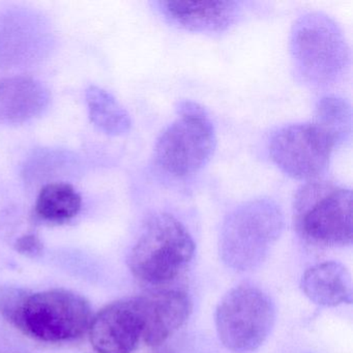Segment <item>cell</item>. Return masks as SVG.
Listing matches in <instances>:
<instances>
[{"label":"cell","mask_w":353,"mask_h":353,"mask_svg":"<svg viewBox=\"0 0 353 353\" xmlns=\"http://www.w3.org/2000/svg\"><path fill=\"white\" fill-rule=\"evenodd\" d=\"M0 353H30L19 343L7 336H0Z\"/></svg>","instance_id":"obj_19"},{"label":"cell","mask_w":353,"mask_h":353,"mask_svg":"<svg viewBox=\"0 0 353 353\" xmlns=\"http://www.w3.org/2000/svg\"><path fill=\"white\" fill-rule=\"evenodd\" d=\"M92 319V307L83 296L52 289L28 293L13 325L37 340L59 343L80 338Z\"/></svg>","instance_id":"obj_6"},{"label":"cell","mask_w":353,"mask_h":353,"mask_svg":"<svg viewBox=\"0 0 353 353\" xmlns=\"http://www.w3.org/2000/svg\"><path fill=\"white\" fill-rule=\"evenodd\" d=\"M139 299L106 305L90 321V343L98 353H132L143 336Z\"/></svg>","instance_id":"obj_9"},{"label":"cell","mask_w":353,"mask_h":353,"mask_svg":"<svg viewBox=\"0 0 353 353\" xmlns=\"http://www.w3.org/2000/svg\"><path fill=\"white\" fill-rule=\"evenodd\" d=\"M334 134L317 123H297L274 132L268 152L274 164L292 179L315 181L327 170L334 148Z\"/></svg>","instance_id":"obj_8"},{"label":"cell","mask_w":353,"mask_h":353,"mask_svg":"<svg viewBox=\"0 0 353 353\" xmlns=\"http://www.w3.org/2000/svg\"><path fill=\"white\" fill-rule=\"evenodd\" d=\"M295 77L305 85L324 88L338 83L350 65V48L336 21L321 12L297 18L290 34Z\"/></svg>","instance_id":"obj_1"},{"label":"cell","mask_w":353,"mask_h":353,"mask_svg":"<svg viewBox=\"0 0 353 353\" xmlns=\"http://www.w3.org/2000/svg\"><path fill=\"white\" fill-rule=\"evenodd\" d=\"M28 291L14 286L0 287V314L13 324L28 295Z\"/></svg>","instance_id":"obj_17"},{"label":"cell","mask_w":353,"mask_h":353,"mask_svg":"<svg viewBox=\"0 0 353 353\" xmlns=\"http://www.w3.org/2000/svg\"><path fill=\"white\" fill-rule=\"evenodd\" d=\"M15 249L22 255L36 257L43 252V243L40 237L34 233L22 235L15 243Z\"/></svg>","instance_id":"obj_18"},{"label":"cell","mask_w":353,"mask_h":353,"mask_svg":"<svg viewBox=\"0 0 353 353\" xmlns=\"http://www.w3.org/2000/svg\"><path fill=\"white\" fill-rule=\"evenodd\" d=\"M50 92L34 78L0 79V123L19 125L42 114L50 104Z\"/></svg>","instance_id":"obj_12"},{"label":"cell","mask_w":353,"mask_h":353,"mask_svg":"<svg viewBox=\"0 0 353 353\" xmlns=\"http://www.w3.org/2000/svg\"><path fill=\"white\" fill-rule=\"evenodd\" d=\"M139 299L143 317L142 340L148 346H160L174 334L189 319L191 299L176 289L156 291Z\"/></svg>","instance_id":"obj_11"},{"label":"cell","mask_w":353,"mask_h":353,"mask_svg":"<svg viewBox=\"0 0 353 353\" xmlns=\"http://www.w3.org/2000/svg\"><path fill=\"white\" fill-rule=\"evenodd\" d=\"M195 255V243L172 214L150 219L132 249L129 266L136 279L150 285L172 282L185 272Z\"/></svg>","instance_id":"obj_4"},{"label":"cell","mask_w":353,"mask_h":353,"mask_svg":"<svg viewBox=\"0 0 353 353\" xmlns=\"http://www.w3.org/2000/svg\"><path fill=\"white\" fill-rule=\"evenodd\" d=\"M82 199L70 183H48L41 190L36 202L39 218L47 222H68L81 210Z\"/></svg>","instance_id":"obj_15"},{"label":"cell","mask_w":353,"mask_h":353,"mask_svg":"<svg viewBox=\"0 0 353 353\" xmlns=\"http://www.w3.org/2000/svg\"><path fill=\"white\" fill-rule=\"evenodd\" d=\"M284 214L270 198L243 202L225 218L219 237L223 262L236 272L263 263L284 230Z\"/></svg>","instance_id":"obj_2"},{"label":"cell","mask_w":353,"mask_h":353,"mask_svg":"<svg viewBox=\"0 0 353 353\" xmlns=\"http://www.w3.org/2000/svg\"><path fill=\"white\" fill-rule=\"evenodd\" d=\"M293 221L299 234L321 247L352 243V191L330 181H307L293 200Z\"/></svg>","instance_id":"obj_3"},{"label":"cell","mask_w":353,"mask_h":353,"mask_svg":"<svg viewBox=\"0 0 353 353\" xmlns=\"http://www.w3.org/2000/svg\"><path fill=\"white\" fill-rule=\"evenodd\" d=\"M274 321L276 309L272 299L249 285L231 289L216 307L219 338L235 353L257 350L270 336Z\"/></svg>","instance_id":"obj_7"},{"label":"cell","mask_w":353,"mask_h":353,"mask_svg":"<svg viewBox=\"0 0 353 353\" xmlns=\"http://www.w3.org/2000/svg\"><path fill=\"white\" fill-rule=\"evenodd\" d=\"M159 14L173 26L192 32L221 34L243 15L239 1H157Z\"/></svg>","instance_id":"obj_10"},{"label":"cell","mask_w":353,"mask_h":353,"mask_svg":"<svg viewBox=\"0 0 353 353\" xmlns=\"http://www.w3.org/2000/svg\"><path fill=\"white\" fill-rule=\"evenodd\" d=\"M177 117L159 135L154 161L177 179L191 176L206 166L216 148V134L208 110L194 101L176 106Z\"/></svg>","instance_id":"obj_5"},{"label":"cell","mask_w":353,"mask_h":353,"mask_svg":"<svg viewBox=\"0 0 353 353\" xmlns=\"http://www.w3.org/2000/svg\"><path fill=\"white\" fill-rule=\"evenodd\" d=\"M85 99L90 121L103 133L119 137L131 131L129 113L110 92L92 85L86 90Z\"/></svg>","instance_id":"obj_14"},{"label":"cell","mask_w":353,"mask_h":353,"mask_svg":"<svg viewBox=\"0 0 353 353\" xmlns=\"http://www.w3.org/2000/svg\"><path fill=\"white\" fill-rule=\"evenodd\" d=\"M301 286L310 301L322 307L352 303L350 272L339 262H322L309 268L301 278Z\"/></svg>","instance_id":"obj_13"},{"label":"cell","mask_w":353,"mask_h":353,"mask_svg":"<svg viewBox=\"0 0 353 353\" xmlns=\"http://www.w3.org/2000/svg\"><path fill=\"white\" fill-rule=\"evenodd\" d=\"M315 123L336 136L340 143L351 134L352 112L348 101L336 94H328L318 100L315 106Z\"/></svg>","instance_id":"obj_16"}]
</instances>
